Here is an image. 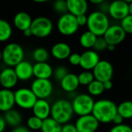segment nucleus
Returning <instances> with one entry per match:
<instances>
[{"mask_svg":"<svg viewBox=\"0 0 132 132\" xmlns=\"http://www.w3.org/2000/svg\"><path fill=\"white\" fill-rule=\"evenodd\" d=\"M116 114H118V106L114 101L102 99L94 103L92 114L99 123L108 124L112 122Z\"/></svg>","mask_w":132,"mask_h":132,"instance_id":"obj_1","label":"nucleus"},{"mask_svg":"<svg viewBox=\"0 0 132 132\" xmlns=\"http://www.w3.org/2000/svg\"><path fill=\"white\" fill-rule=\"evenodd\" d=\"M74 114L72 103L65 99H59L51 105L50 117L62 125L71 120Z\"/></svg>","mask_w":132,"mask_h":132,"instance_id":"obj_2","label":"nucleus"},{"mask_svg":"<svg viewBox=\"0 0 132 132\" xmlns=\"http://www.w3.org/2000/svg\"><path fill=\"white\" fill-rule=\"evenodd\" d=\"M87 20V29L97 36H103L109 28L110 20L106 13L99 10L94 11L89 14Z\"/></svg>","mask_w":132,"mask_h":132,"instance_id":"obj_3","label":"nucleus"},{"mask_svg":"<svg viewBox=\"0 0 132 132\" xmlns=\"http://www.w3.org/2000/svg\"><path fill=\"white\" fill-rule=\"evenodd\" d=\"M2 61L9 67H15L24 60L25 52L23 48L16 43H8L2 50Z\"/></svg>","mask_w":132,"mask_h":132,"instance_id":"obj_4","label":"nucleus"},{"mask_svg":"<svg viewBox=\"0 0 132 132\" xmlns=\"http://www.w3.org/2000/svg\"><path fill=\"white\" fill-rule=\"evenodd\" d=\"M71 103L74 114L80 117L92 114L95 101L90 95L81 94L77 95Z\"/></svg>","mask_w":132,"mask_h":132,"instance_id":"obj_5","label":"nucleus"},{"mask_svg":"<svg viewBox=\"0 0 132 132\" xmlns=\"http://www.w3.org/2000/svg\"><path fill=\"white\" fill-rule=\"evenodd\" d=\"M30 29L33 36L37 38H46L53 30V24L49 18L39 16L32 19Z\"/></svg>","mask_w":132,"mask_h":132,"instance_id":"obj_6","label":"nucleus"},{"mask_svg":"<svg viewBox=\"0 0 132 132\" xmlns=\"http://www.w3.org/2000/svg\"><path fill=\"white\" fill-rule=\"evenodd\" d=\"M56 26L59 32L66 36L75 34L80 27L77 22L76 16L70 12H67L60 15L57 21Z\"/></svg>","mask_w":132,"mask_h":132,"instance_id":"obj_7","label":"nucleus"},{"mask_svg":"<svg viewBox=\"0 0 132 132\" xmlns=\"http://www.w3.org/2000/svg\"><path fill=\"white\" fill-rule=\"evenodd\" d=\"M15 102L19 108L23 110H30L38 100L36 96L30 88L22 87L14 92Z\"/></svg>","mask_w":132,"mask_h":132,"instance_id":"obj_8","label":"nucleus"},{"mask_svg":"<svg viewBox=\"0 0 132 132\" xmlns=\"http://www.w3.org/2000/svg\"><path fill=\"white\" fill-rule=\"evenodd\" d=\"M30 89L38 99H47L53 90V86L50 79L36 78L31 84Z\"/></svg>","mask_w":132,"mask_h":132,"instance_id":"obj_9","label":"nucleus"},{"mask_svg":"<svg viewBox=\"0 0 132 132\" xmlns=\"http://www.w3.org/2000/svg\"><path fill=\"white\" fill-rule=\"evenodd\" d=\"M95 80L101 82L111 80L114 74V67L108 60H100L93 70Z\"/></svg>","mask_w":132,"mask_h":132,"instance_id":"obj_10","label":"nucleus"},{"mask_svg":"<svg viewBox=\"0 0 132 132\" xmlns=\"http://www.w3.org/2000/svg\"><path fill=\"white\" fill-rule=\"evenodd\" d=\"M126 34L127 33L125 32L121 25L115 24L109 26L103 37L105 39L108 44L117 46L125 40Z\"/></svg>","mask_w":132,"mask_h":132,"instance_id":"obj_11","label":"nucleus"},{"mask_svg":"<svg viewBox=\"0 0 132 132\" xmlns=\"http://www.w3.org/2000/svg\"><path fill=\"white\" fill-rule=\"evenodd\" d=\"M99 121L90 114L80 116L75 123L78 132H95L99 127Z\"/></svg>","mask_w":132,"mask_h":132,"instance_id":"obj_12","label":"nucleus"},{"mask_svg":"<svg viewBox=\"0 0 132 132\" xmlns=\"http://www.w3.org/2000/svg\"><path fill=\"white\" fill-rule=\"evenodd\" d=\"M108 14L111 18L121 21L129 15L128 3L123 0H114L109 5Z\"/></svg>","mask_w":132,"mask_h":132,"instance_id":"obj_13","label":"nucleus"},{"mask_svg":"<svg viewBox=\"0 0 132 132\" xmlns=\"http://www.w3.org/2000/svg\"><path fill=\"white\" fill-rule=\"evenodd\" d=\"M18 77L12 67H5L0 72V85L4 89L11 90L18 83Z\"/></svg>","mask_w":132,"mask_h":132,"instance_id":"obj_14","label":"nucleus"},{"mask_svg":"<svg viewBox=\"0 0 132 132\" xmlns=\"http://www.w3.org/2000/svg\"><path fill=\"white\" fill-rule=\"evenodd\" d=\"M80 55L81 60L80 66L84 70H93L100 61L99 54L95 50H88Z\"/></svg>","mask_w":132,"mask_h":132,"instance_id":"obj_15","label":"nucleus"},{"mask_svg":"<svg viewBox=\"0 0 132 132\" xmlns=\"http://www.w3.org/2000/svg\"><path fill=\"white\" fill-rule=\"evenodd\" d=\"M13 68L19 80L27 81L33 77V65L29 61L22 60Z\"/></svg>","mask_w":132,"mask_h":132,"instance_id":"obj_16","label":"nucleus"},{"mask_svg":"<svg viewBox=\"0 0 132 132\" xmlns=\"http://www.w3.org/2000/svg\"><path fill=\"white\" fill-rule=\"evenodd\" d=\"M34 116L43 121L50 118L51 114V105L46 99H38L32 108Z\"/></svg>","mask_w":132,"mask_h":132,"instance_id":"obj_17","label":"nucleus"},{"mask_svg":"<svg viewBox=\"0 0 132 132\" xmlns=\"http://www.w3.org/2000/svg\"><path fill=\"white\" fill-rule=\"evenodd\" d=\"M15 94L12 90L1 89L0 90V112L5 113L6 111L13 109L15 106Z\"/></svg>","mask_w":132,"mask_h":132,"instance_id":"obj_18","label":"nucleus"},{"mask_svg":"<svg viewBox=\"0 0 132 132\" xmlns=\"http://www.w3.org/2000/svg\"><path fill=\"white\" fill-rule=\"evenodd\" d=\"M68 12L77 16L86 14L88 10L87 0H66Z\"/></svg>","mask_w":132,"mask_h":132,"instance_id":"obj_19","label":"nucleus"},{"mask_svg":"<svg viewBox=\"0 0 132 132\" xmlns=\"http://www.w3.org/2000/svg\"><path fill=\"white\" fill-rule=\"evenodd\" d=\"M51 54L55 59L63 60L69 58L71 54V48L66 43H56L51 48Z\"/></svg>","mask_w":132,"mask_h":132,"instance_id":"obj_20","label":"nucleus"},{"mask_svg":"<svg viewBox=\"0 0 132 132\" xmlns=\"http://www.w3.org/2000/svg\"><path fill=\"white\" fill-rule=\"evenodd\" d=\"M53 74L52 67L46 62L36 63L33 65V76L38 79H50Z\"/></svg>","mask_w":132,"mask_h":132,"instance_id":"obj_21","label":"nucleus"},{"mask_svg":"<svg viewBox=\"0 0 132 132\" xmlns=\"http://www.w3.org/2000/svg\"><path fill=\"white\" fill-rule=\"evenodd\" d=\"M32 22V19L31 15L26 12H19L16 13L13 18V24L15 27L22 32L30 28Z\"/></svg>","mask_w":132,"mask_h":132,"instance_id":"obj_22","label":"nucleus"},{"mask_svg":"<svg viewBox=\"0 0 132 132\" xmlns=\"http://www.w3.org/2000/svg\"><path fill=\"white\" fill-rule=\"evenodd\" d=\"M80 85L78 77L74 73H68L61 81H60V86L61 88L67 92V93H72L75 91Z\"/></svg>","mask_w":132,"mask_h":132,"instance_id":"obj_23","label":"nucleus"},{"mask_svg":"<svg viewBox=\"0 0 132 132\" xmlns=\"http://www.w3.org/2000/svg\"><path fill=\"white\" fill-rule=\"evenodd\" d=\"M4 118L7 125L10 126L11 128H15L17 126H19L22 121V117L20 112L14 109L6 111L4 114Z\"/></svg>","mask_w":132,"mask_h":132,"instance_id":"obj_24","label":"nucleus"},{"mask_svg":"<svg viewBox=\"0 0 132 132\" xmlns=\"http://www.w3.org/2000/svg\"><path fill=\"white\" fill-rule=\"evenodd\" d=\"M97 37L98 36H97L95 34H94L90 31L87 30V31L83 32L81 34V36H80V40H79L80 44L82 47H84L85 49L93 48Z\"/></svg>","mask_w":132,"mask_h":132,"instance_id":"obj_25","label":"nucleus"},{"mask_svg":"<svg viewBox=\"0 0 132 132\" xmlns=\"http://www.w3.org/2000/svg\"><path fill=\"white\" fill-rule=\"evenodd\" d=\"M62 125L55 121L51 117L43 121L41 128L42 132H61Z\"/></svg>","mask_w":132,"mask_h":132,"instance_id":"obj_26","label":"nucleus"},{"mask_svg":"<svg viewBox=\"0 0 132 132\" xmlns=\"http://www.w3.org/2000/svg\"><path fill=\"white\" fill-rule=\"evenodd\" d=\"M12 35V28L11 24L2 19H0V43L8 41Z\"/></svg>","mask_w":132,"mask_h":132,"instance_id":"obj_27","label":"nucleus"},{"mask_svg":"<svg viewBox=\"0 0 132 132\" xmlns=\"http://www.w3.org/2000/svg\"><path fill=\"white\" fill-rule=\"evenodd\" d=\"M118 113L121 115L124 119L132 118V101H125L118 106Z\"/></svg>","mask_w":132,"mask_h":132,"instance_id":"obj_28","label":"nucleus"},{"mask_svg":"<svg viewBox=\"0 0 132 132\" xmlns=\"http://www.w3.org/2000/svg\"><path fill=\"white\" fill-rule=\"evenodd\" d=\"M88 92L90 96H99L105 90L103 82L97 80H94L87 86Z\"/></svg>","mask_w":132,"mask_h":132,"instance_id":"obj_29","label":"nucleus"},{"mask_svg":"<svg viewBox=\"0 0 132 132\" xmlns=\"http://www.w3.org/2000/svg\"><path fill=\"white\" fill-rule=\"evenodd\" d=\"M49 52L47 50L43 47H39L34 50L32 52V59L36 61V63L46 62L49 59Z\"/></svg>","mask_w":132,"mask_h":132,"instance_id":"obj_30","label":"nucleus"},{"mask_svg":"<svg viewBox=\"0 0 132 132\" xmlns=\"http://www.w3.org/2000/svg\"><path fill=\"white\" fill-rule=\"evenodd\" d=\"M77 77L80 85L84 86H88L92 81L95 80L93 72H90L89 70H84L81 72Z\"/></svg>","mask_w":132,"mask_h":132,"instance_id":"obj_31","label":"nucleus"},{"mask_svg":"<svg viewBox=\"0 0 132 132\" xmlns=\"http://www.w3.org/2000/svg\"><path fill=\"white\" fill-rule=\"evenodd\" d=\"M42 125H43V120L34 115L29 117L26 121V126L30 131L41 130Z\"/></svg>","mask_w":132,"mask_h":132,"instance_id":"obj_32","label":"nucleus"},{"mask_svg":"<svg viewBox=\"0 0 132 132\" xmlns=\"http://www.w3.org/2000/svg\"><path fill=\"white\" fill-rule=\"evenodd\" d=\"M68 70L67 69V67H63V66H60L57 67L54 70H53V77L56 80L61 81L67 74H68Z\"/></svg>","mask_w":132,"mask_h":132,"instance_id":"obj_33","label":"nucleus"},{"mask_svg":"<svg viewBox=\"0 0 132 132\" xmlns=\"http://www.w3.org/2000/svg\"><path fill=\"white\" fill-rule=\"evenodd\" d=\"M121 27L126 33L132 34V15H128L121 21Z\"/></svg>","mask_w":132,"mask_h":132,"instance_id":"obj_34","label":"nucleus"},{"mask_svg":"<svg viewBox=\"0 0 132 132\" xmlns=\"http://www.w3.org/2000/svg\"><path fill=\"white\" fill-rule=\"evenodd\" d=\"M53 9L56 13L61 15L68 12L66 1H55L53 4Z\"/></svg>","mask_w":132,"mask_h":132,"instance_id":"obj_35","label":"nucleus"},{"mask_svg":"<svg viewBox=\"0 0 132 132\" xmlns=\"http://www.w3.org/2000/svg\"><path fill=\"white\" fill-rule=\"evenodd\" d=\"M108 43L103 36H98L95 42V44L93 47L95 51H104L108 49Z\"/></svg>","mask_w":132,"mask_h":132,"instance_id":"obj_36","label":"nucleus"},{"mask_svg":"<svg viewBox=\"0 0 132 132\" xmlns=\"http://www.w3.org/2000/svg\"><path fill=\"white\" fill-rule=\"evenodd\" d=\"M109 132H132V127L125 124L114 125Z\"/></svg>","mask_w":132,"mask_h":132,"instance_id":"obj_37","label":"nucleus"},{"mask_svg":"<svg viewBox=\"0 0 132 132\" xmlns=\"http://www.w3.org/2000/svg\"><path fill=\"white\" fill-rule=\"evenodd\" d=\"M81 60V55L79 53H71L68 58L69 63L73 66H80Z\"/></svg>","mask_w":132,"mask_h":132,"instance_id":"obj_38","label":"nucleus"},{"mask_svg":"<svg viewBox=\"0 0 132 132\" xmlns=\"http://www.w3.org/2000/svg\"><path fill=\"white\" fill-rule=\"evenodd\" d=\"M77 18V22L79 25V26H85L87 24V20H88V16L86 14H82L76 16Z\"/></svg>","mask_w":132,"mask_h":132,"instance_id":"obj_39","label":"nucleus"},{"mask_svg":"<svg viewBox=\"0 0 132 132\" xmlns=\"http://www.w3.org/2000/svg\"><path fill=\"white\" fill-rule=\"evenodd\" d=\"M61 132H78L77 129L75 126V125L70 124V123H67L62 125V129Z\"/></svg>","mask_w":132,"mask_h":132,"instance_id":"obj_40","label":"nucleus"},{"mask_svg":"<svg viewBox=\"0 0 132 132\" xmlns=\"http://www.w3.org/2000/svg\"><path fill=\"white\" fill-rule=\"evenodd\" d=\"M109 3H107L106 1L101 3L100 5H98V7H99V11L104 12V13H108V9H109Z\"/></svg>","mask_w":132,"mask_h":132,"instance_id":"obj_41","label":"nucleus"},{"mask_svg":"<svg viewBox=\"0 0 132 132\" xmlns=\"http://www.w3.org/2000/svg\"><path fill=\"white\" fill-rule=\"evenodd\" d=\"M124 120H125V119H124V118L118 113V114H116V115L114 117L112 122H113L115 125H119L123 124Z\"/></svg>","mask_w":132,"mask_h":132,"instance_id":"obj_42","label":"nucleus"},{"mask_svg":"<svg viewBox=\"0 0 132 132\" xmlns=\"http://www.w3.org/2000/svg\"><path fill=\"white\" fill-rule=\"evenodd\" d=\"M11 132H31V131H30V130H29L27 127L19 125V126H17V127H15V128H13V129L11 131Z\"/></svg>","mask_w":132,"mask_h":132,"instance_id":"obj_43","label":"nucleus"},{"mask_svg":"<svg viewBox=\"0 0 132 132\" xmlns=\"http://www.w3.org/2000/svg\"><path fill=\"white\" fill-rule=\"evenodd\" d=\"M6 126H7V124L5 122V120L4 118V116H2V115L0 114V132L5 131Z\"/></svg>","mask_w":132,"mask_h":132,"instance_id":"obj_44","label":"nucleus"},{"mask_svg":"<svg viewBox=\"0 0 132 132\" xmlns=\"http://www.w3.org/2000/svg\"><path fill=\"white\" fill-rule=\"evenodd\" d=\"M103 84H104V89H105V90H111V89L113 87V83H112L111 80H107V81L104 82V83H103Z\"/></svg>","mask_w":132,"mask_h":132,"instance_id":"obj_45","label":"nucleus"},{"mask_svg":"<svg viewBox=\"0 0 132 132\" xmlns=\"http://www.w3.org/2000/svg\"><path fill=\"white\" fill-rule=\"evenodd\" d=\"M22 32H23V35H24L26 37H30V36H32V30H31L30 28H29V29L24 30Z\"/></svg>","mask_w":132,"mask_h":132,"instance_id":"obj_46","label":"nucleus"},{"mask_svg":"<svg viewBox=\"0 0 132 132\" xmlns=\"http://www.w3.org/2000/svg\"><path fill=\"white\" fill-rule=\"evenodd\" d=\"M87 1L92 4H94V5H100L101 3L105 2L106 0H87Z\"/></svg>","mask_w":132,"mask_h":132,"instance_id":"obj_47","label":"nucleus"},{"mask_svg":"<svg viewBox=\"0 0 132 132\" xmlns=\"http://www.w3.org/2000/svg\"><path fill=\"white\" fill-rule=\"evenodd\" d=\"M115 46H114V45H111V44H108V50H109V51H114V50H115Z\"/></svg>","mask_w":132,"mask_h":132,"instance_id":"obj_48","label":"nucleus"},{"mask_svg":"<svg viewBox=\"0 0 132 132\" xmlns=\"http://www.w3.org/2000/svg\"><path fill=\"white\" fill-rule=\"evenodd\" d=\"M32 1H33L34 2H36V3H44L50 0H32Z\"/></svg>","mask_w":132,"mask_h":132,"instance_id":"obj_49","label":"nucleus"},{"mask_svg":"<svg viewBox=\"0 0 132 132\" xmlns=\"http://www.w3.org/2000/svg\"><path fill=\"white\" fill-rule=\"evenodd\" d=\"M128 10H129V15H132V2L128 4Z\"/></svg>","mask_w":132,"mask_h":132,"instance_id":"obj_50","label":"nucleus"},{"mask_svg":"<svg viewBox=\"0 0 132 132\" xmlns=\"http://www.w3.org/2000/svg\"><path fill=\"white\" fill-rule=\"evenodd\" d=\"M2 50H0V62L2 61Z\"/></svg>","mask_w":132,"mask_h":132,"instance_id":"obj_51","label":"nucleus"},{"mask_svg":"<svg viewBox=\"0 0 132 132\" xmlns=\"http://www.w3.org/2000/svg\"><path fill=\"white\" fill-rule=\"evenodd\" d=\"M123 1H125V2H126L127 3H131V2H132V0H123Z\"/></svg>","mask_w":132,"mask_h":132,"instance_id":"obj_52","label":"nucleus"},{"mask_svg":"<svg viewBox=\"0 0 132 132\" xmlns=\"http://www.w3.org/2000/svg\"><path fill=\"white\" fill-rule=\"evenodd\" d=\"M55 1H66V0H55Z\"/></svg>","mask_w":132,"mask_h":132,"instance_id":"obj_53","label":"nucleus"},{"mask_svg":"<svg viewBox=\"0 0 132 132\" xmlns=\"http://www.w3.org/2000/svg\"><path fill=\"white\" fill-rule=\"evenodd\" d=\"M2 132H6V131H2Z\"/></svg>","mask_w":132,"mask_h":132,"instance_id":"obj_54","label":"nucleus"}]
</instances>
